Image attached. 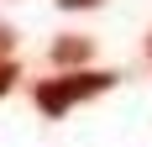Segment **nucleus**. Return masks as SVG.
<instances>
[{"label": "nucleus", "mask_w": 152, "mask_h": 147, "mask_svg": "<svg viewBox=\"0 0 152 147\" xmlns=\"http://www.w3.org/2000/svg\"><path fill=\"white\" fill-rule=\"evenodd\" d=\"M110 84H115V74H105V68H79V74H63V79H42V84H37V110H42L47 121H58V116H68L79 100L105 95Z\"/></svg>", "instance_id": "f257e3e1"}, {"label": "nucleus", "mask_w": 152, "mask_h": 147, "mask_svg": "<svg viewBox=\"0 0 152 147\" xmlns=\"http://www.w3.org/2000/svg\"><path fill=\"white\" fill-rule=\"evenodd\" d=\"M47 58H53V63H79V58H89V37H74V32H68V37H58V42L47 47Z\"/></svg>", "instance_id": "f03ea898"}, {"label": "nucleus", "mask_w": 152, "mask_h": 147, "mask_svg": "<svg viewBox=\"0 0 152 147\" xmlns=\"http://www.w3.org/2000/svg\"><path fill=\"white\" fill-rule=\"evenodd\" d=\"M11 84H16V63H0V95H5Z\"/></svg>", "instance_id": "7ed1b4c3"}, {"label": "nucleus", "mask_w": 152, "mask_h": 147, "mask_svg": "<svg viewBox=\"0 0 152 147\" xmlns=\"http://www.w3.org/2000/svg\"><path fill=\"white\" fill-rule=\"evenodd\" d=\"M11 42H16V37H11V26H0V63H11V58H5V53H11Z\"/></svg>", "instance_id": "20e7f679"}, {"label": "nucleus", "mask_w": 152, "mask_h": 147, "mask_svg": "<svg viewBox=\"0 0 152 147\" xmlns=\"http://www.w3.org/2000/svg\"><path fill=\"white\" fill-rule=\"evenodd\" d=\"M63 11H89V5H100V0H58Z\"/></svg>", "instance_id": "39448f33"}]
</instances>
